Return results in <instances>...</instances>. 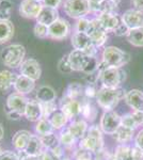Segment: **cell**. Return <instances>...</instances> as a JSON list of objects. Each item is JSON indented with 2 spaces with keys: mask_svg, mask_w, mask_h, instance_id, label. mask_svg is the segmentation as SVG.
I'll return each instance as SVG.
<instances>
[{
  "mask_svg": "<svg viewBox=\"0 0 143 160\" xmlns=\"http://www.w3.org/2000/svg\"><path fill=\"white\" fill-rule=\"evenodd\" d=\"M60 143L64 146H72L74 145L75 141L77 140L74 136L69 132V130H65V131H62L61 132V136H60Z\"/></svg>",
  "mask_w": 143,
  "mask_h": 160,
  "instance_id": "cell-38",
  "label": "cell"
},
{
  "mask_svg": "<svg viewBox=\"0 0 143 160\" xmlns=\"http://www.w3.org/2000/svg\"><path fill=\"white\" fill-rule=\"evenodd\" d=\"M115 160H143V151L138 148H129V146H119L116 148Z\"/></svg>",
  "mask_w": 143,
  "mask_h": 160,
  "instance_id": "cell-16",
  "label": "cell"
},
{
  "mask_svg": "<svg viewBox=\"0 0 143 160\" xmlns=\"http://www.w3.org/2000/svg\"><path fill=\"white\" fill-rule=\"evenodd\" d=\"M113 136L116 141L121 142V143H125V142L129 141L132 138V136H134V129L121 125L118 128V130L113 133Z\"/></svg>",
  "mask_w": 143,
  "mask_h": 160,
  "instance_id": "cell-31",
  "label": "cell"
},
{
  "mask_svg": "<svg viewBox=\"0 0 143 160\" xmlns=\"http://www.w3.org/2000/svg\"><path fill=\"white\" fill-rule=\"evenodd\" d=\"M35 88V81L31 78L24 76V75H19L17 77V80L14 84V89L16 90L17 93L19 94H29L34 90Z\"/></svg>",
  "mask_w": 143,
  "mask_h": 160,
  "instance_id": "cell-22",
  "label": "cell"
},
{
  "mask_svg": "<svg viewBox=\"0 0 143 160\" xmlns=\"http://www.w3.org/2000/svg\"><path fill=\"white\" fill-rule=\"evenodd\" d=\"M90 1H95V2H101V1H104V0H90Z\"/></svg>",
  "mask_w": 143,
  "mask_h": 160,
  "instance_id": "cell-56",
  "label": "cell"
},
{
  "mask_svg": "<svg viewBox=\"0 0 143 160\" xmlns=\"http://www.w3.org/2000/svg\"><path fill=\"white\" fill-rule=\"evenodd\" d=\"M34 34L38 38H46L48 37V26L40 24V22H36V25L34 26Z\"/></svg>",
  "mask_w": 143,
  "mask_h": 160,
  "instance_id": "cell-42",
  "label": "cell"
},
{
  "mask_svg": "<svg viewBox=\"0 0 143 160\" xmlns=\"http://www.w3.org/2000/svg\"><path fill=\"white\" fill-rule=\"evenodd\" d=\"M41 140H42L44 148L46 149H49V151H53V149L60 146V140L57 138V136L54 133L42 136L41 137Z\"/></svg>",
  "mask_w": 143,
  "mask_h": 160,
  "instance_id": "cell-33",
  "label": "cell"
},
{
  "mask_svg": "<svg viewBox=\"0 0 143 160\" xmlns=\"http://www.w3.org/2000/svg\"><path fill=\"white\" fill-rule=\"evenodd\" d=\"M72 45L75 49L84 51L89 57H95L96 47L93 45L92 41L87 33L84 32H75L72 37Z\"/></svg>",
  "mask_w": 143,
  "mask_h": 160,
  "instance_id": "cell-7",
  "label": "cell"
},
{
  "mask_svg": "<svg viewBox=\"0 0 143 160\" xmlns=\"http://www.w3.org/2000/svg\"><path fill=\"white\" fill-rule=\"evenodd\" d=\"M58 69L61 74H71L73 72V68L71 66V63H69V56H64L60 59L59 63H58Z\"/></svg>",
  "mask_w": 143,
  "mask_h": 160,
  "instance_id": "cell-36",
  "label": "cell"
},
{
  "mask_svg": "<svg viewBox=\"0 0 143 160\" xmlns=\"http://www.w3.org/2000/svg\"><path fill=\"white\" fill-rule=\"evenodd\" d=\"M20 75L31 78L35 81V80L40 79L41 74H42V69H41V65L35 59H27L22 63L19 66Z\"/></svg>",
  "mask_w": 143,
  "mask_h": 160,
  "instance_id": "cell-11",
  "label": "cell"
},
{
  "mask_svg": "<svg viewBox=\"0 0 143 160\" xmlns=\"http://www.w3.org/2000/svg\"><path fill=\"white\" fill-rule=\"evenodd\" d=\"M89 58L90 57L88 56L84 51L78 50V49L72 50L69 55V63H71L73 71H77V72L84 71Z\"/></svg>",
  "mask_w": 143,
  "mask_h": 160,
  "instance_id": "cell-17",
  "label": "cell"
},
{
  "mask_svg": "<svg viewBox=\"0 0 143 160\" xmlns=\"http://www.w3.org/2000/svg\"><path fill=\"white\" fill-rule=\"evenodd\" d=\"M131 115L138 126L143 124V111H135L134 113H131Z\"/></svg>",
  "mask_w": 143,
  "mask_h": 160,
  "instance_id": "cell-49",
  "label": "cell"
},
{
  "mask_svg": "<svg viewBox=\"0 0 143 160\" xmlns=\"http://www.w3.org/2000/svg\"><path fill=\"white\" fill-rule=\"evenodd\" d=\"M91 22H92V26H91L90 31L88 32V35L90 37L93 45H94L96 48L101 47V46H104L105 43L107 42V38H108L107 31L101 27L96 18L92 19Z\"/></svg>",
  "mask_w": 143,
  "mask_h": 160,
  "instance_id": "cell-9",
  "label": "cell"
},
{
  "mask_svg": "<svg viewBox=\"0 0 143 160\" xmlns=\"http://www.w3.org/2000/svg\"><path fill=\"white\" fill-rule=\"evenodd\" d=\"M25 117L30 122H38L43 118L42 105L38 100H29L25 111Z\"/></svg>",
  "mask_w": 143,
  "mask_h": 160,
  "instance_id": "cell-19",
  "label": "cell"
},
{
  "mask_svg": "<svg viewBox=\"0 0 143 160\" xmlns=\"http://www.w3.org/2000/svg\"><path fill=\"white\" fill-rule=\"evenodd\" d=\"M76 160H93L91 152L85 151L84 148H80L76 155Z\"/></svg>",
  "mask_w": 143,
  "mask_h": 160,
  "instance_id": "cell-46",
  "label": "cell"
},
{
  "mask_svg": "<svg viewBox=\"0 0 143 160\" xmlns=\"http://www.w3.org/2000/svg\"><path fill=\"white\" fill-rule=\"evenodd\" d=\"M88 129H89V128H88V124L82 120L74 121L73 123H71L69 128H67V130H69L76 139L84 138V135L87 133Z\"/></svg>",
  "mask_w": 143,
  "mask_h": 160,
  "instance_id": "cell-28",
  "label": "cell"
},
{
  "mask_svg": "<svg viewBox=\"0 0 143 160\" xmlns=\"http://www.w3.org/2000/svg\"><path fill=\"white\" fill-rule=\"evenodd\" d=\"M3 135H4V130H3V127H2L1 123H0V141L3 138Z\"/></svg>",
  "mask_w": 143,
  "mask_h": 160,
  "instance_id": "cell-55",
  "label": "cell"
},
{
  "mask_svg": "<svg viewBox=\"0 0 143 160\" xmlns=\"http://www.w3.org/2000/svg\"><path fill=\"white\" fill-rule=\"evenodd\" d=\"M57 98V93L50 86H42L36 91V100L43 102H53Z\"/></svg>",
  "mask_w": 143,
  "mask_h": 160,
  "instance_id": "cell-25",
  "label": "cell"
},
{
  "mask_svg": "<svg viewBox=\"0 0 143 160\" xmlns=\"http://www.w3.org/2000/svg\"><path fill=\"white\" fill-rule=\"evenodd\" d=\"M98 79L100 80L103 87L119 88L120 83L125 79V73L120 71V68H109L103 61L98 66Z\"/></svg>",
  "mask_w": 143,
  "mask_h": 160,
  "instance_id": "cell-2",
  "label": "cell"
},
{
  "mask_svg": "<svg viewBox=\"0 0 143 160\" xmlns=\"http://www.w3.org/2000/svg\"><path fill=\"white\" fill-rule=\"evenodd\" d=\"M26 56V49L20 44H12L1 51V60L6 66L17 68L22 65Z\"/></svg>",
  "mask_w": 143,
  "mask_h": 160,
  "instance_id": "cell-3",
  "label": "cell"
},
{
  "mask_svg": "<svg viewBox=\"0 0 143 160\" xmlns=\"http://www.w3.org/2000/svg\"><path fill=\"white\" fill-rule=\"evenodd\" d=\"M125 97L123 90L120 88H106L103 87L97 91L96 100L97 104L106 111L112 110L119 102Z\"/></svg>",
  "mask_w": 143,
  "mask_h": 160,
  "instance_id": "cell-1",
  "label": "cell"
},
{
  "mask_svg": "<svg viewBox=\"0 0 143 160\" xmlns=\"http://www.w3.org/2000/svg\"><path fill=\"white\" fill-rule=\"evenodd\" d=\"M49 122L51 123L54 129H61L62 127L66 125L67 121H69V118L64 114V112L61 109L60 110H56L50 117L48 118Z\"/></svg>",
  "mask_w": 143,
  "mask_h": 160,
  "instance_id": "cell-29",
  "label": "cell"
},
{
  "mask_svg": "<svg viewBox=\"0 0 143 160\" xmlns=\"http://www.w3.org/2000/svg\"><path fill=\"white\" fill-rule=\"evenodd\" d=\"M121 125L126 126V127H128V128H131V129H134V130L138 127L136 121L134 120L131 114H126V115H124V117H122Z\"/></svg>",
  "mask_w": 143,
  "mask_h": 160,
  "instance_id": "cell-43",
  "label": "cell"
},
{
  "mask_svg": "<svg viewBox=\"0 0 143 160\" xmlns=\"http://www.w3.org/2000/svg\"><path fill=\"white\" fill-rule=\"evenodd\" d=\"M101 148H103V138H101L100 128L96 125L91 126L84 137L81 139L80 148L93 152V153H97V152H100Z\"/></svg>",
  "mask_w": 143,
  "mask_h": 160,
  "instance_id": "cell-5",
  "label": "cell"
},
{
  "mask_svg": "<svg viewBox=\"0 0 143 160\" xmlns=\"http://www.w3.org/2000/svg\"><path fill=\"white\" fill-rule=\"evenodd\" d=\"M43 6L44 7H48L51 9H56L58 10V8L61 6L62 0H43Z\"/></svg>",
  "mask_w": 143,
  "mask_h": 160,
  "instance_id": "cell-48",
  "label": "cell"
},
{
  "mask_svg": "<svg viewBox=\"0 0 143 160\" xmlns=\"http://www.w3.org/2000/svg\"><path fill=\"white\" fill-rule=\"evenodd\" d=\"M17 77L16 74H13L10 71L0 72V92H6L12 86L14 87Z\"/></svg>",
  "mask_w": 143,
  "mask_h": 160,
  "instance_id": "cell-26",
  "label": "cell"
},
{
  "mask_svg": "<svg viewBox=\"0 0 143 160\" xmlns=\"http://www.w3.org/2000/svg\"><path fill=\"white\" fill-rule=\"evenodd\" d=\"M129 32V29L127 28V26L124 24L123 22H120V25L116 27V29L113 31V33L118 37H124V35H127Z\"/></svg>",
  "mask_w": 143,
  "mask_h": 160,
  "instance_id": "cell-44",
  "label": "cell"
},
{
  "mask_svg": "<svg viewBox=\"0 0 143 160\" xmlns=\"http://www.w3.org/2000/svg\"><path fill=\"white\" fill-rule=\"evenodd\" d=\"M13 3L10 0H0V20H10Z\"/></svg>",
  "mask_w": 143,
  "mask_h": 160,
  "instance_id": "cell-34",
  "label": "cell"
},
{
  "mask_svg": "<svg viewBox=\"0 0 143 160\" xmlns=\"http://www.w3.org/2000/svg\"><path fill=\"white\" fill-rule=\"evenodd\" d=\"M22 160H41V156H26Z\"/></svg>",
  "mask_w": 143,
  "mask_h": 160,
  "instance_id": "cell-54",
  "label": "cell"
},
{
  "mask_svg": "<svg viewBox=\"0 0 143 160\" xmlns=\"http://www.w3.org/2000/svg\"><path fill=\"white\" fill-rule=\"evenodd\" d=\"M84 93H85V95H87V96L92 97V96H96L97 91L95 90V88H94V86H93L92 83H89V84H88V87L85 88Z\"/></svg>",
  "mask_w": 143,
  "mask_h": 160,
  "instance_id": "cell-50",
  "label": "cell"
},
{
  "mask_svg": "<svg viewBox=\"0 0 143 160\" xmlns=\"http://www.w3.org/2000/svg\"><path fill=\"white\" fill-rule=\"evenodd\" d=\"M43 148L44 145L42 143V140H41V137L32 135L24 153L27 156H41L43 154Z\"/></svg>",
  "mask_w": 143,
  "mask_h": 160,
  "instance_id": "cell-24",
  "label": "cell"
},
{
  "mask_svg": "<svg viewBox=\"0 0 143 160\" xmlns=\"http://www.w3.org/2000/svg\"><path fill=\"white\" fill-rule=\"evenodd\" d=\"M130 3L134 10L143 12V0H130Z\"/></svg>",
  "mask_w": 143,
  "mask_h": 160,
  "instance_id": "cell-51",
  "label": "cell"
},
{
  "mask_svg": "<svg viewBox=\"0 0 143 160\" xmlns=\"http://www.w3.org/2000/svg\"><path fill=\"white\" fill-rule=\"evenodd\" d=\"M28 100L23 94L19 93H13V94L9 95L7 98V107L9 110L18 112L19 114L25 115V111L28 105Z\"/></svg>",
  "mask_w": 143,
  "mask_h": 160,
  "instance_id": "cell-14",
  "label": "cell"
},
{
  "mask_svg": "<svg viewBox=\"0 0 143 160\" xmlns=\"http://www.w3.org/2000/svg\"><path fill=\"white\" fill-rule=\"evenodd\" d=\"M122 118L113 110L106 111L100 118V128L105 133L113 135L121 126Z\"/></svg>",
  "mask_w": 143,
  "mask_h": 160,
  "instance_id": "cell-8",
  "label": "cell"
},
{
  "mask_svg": "<svg viewBox=\"0 0 143 160\" xmlns=\"http://www.w3.org/2000/svg\"><path fill=\"white\" fill-rule=\"evenodd\" d=\"M63 9L65 14L72 18H84L90 12L89 0H65Z\"/></svg>",
  "mask_w": 143,
  "mask_h": 160,
  "instance_id": "cell-6",
  "label": "cell"
},
{
  "mask_svg": "<svg viewBox=\"0 0 143 160\" xmlns=\"http://www.w3.org/2000/svg\"><path fill=\"white\" fill-rule=\"evenodd\" d=\"M32 137V133L28 130H18L15 132V135L12 138V144L15 149L19 152H24L27 148V144L29 142L30 138Z\"/></svg>",
  "mask_w": 143,
  "mask_h": 160,
  "instance_id": "cell-23",
  "label": "cell"
},
{
  "mask_svg": "<svg viewBox=\"0 0 143 160\" xmlns=\"http://www.w3.org/2000/svg\"><path fill=\"white\" fill-rule=\"evenodd\" d=\"M43 8V4L40 1L35 0H23L19 7V13L25 18H38L41 10Z\"/></svg>",
  "mask_w": 143,
  "mask_h": 160,
  "instance_id": "cell-12",
  "label": "cell"
},
{
  "mask_svg": "<svg viewBox=\"0 0 143 160\" xmlns=\"http://www.w3.org/2000/svg\"><path fill=\"white\" fill-rule=\"evenodd\" d=\"M41 160H61V157L56 155L53 151L47 149L46 152H43V154L41 155Z\"/></svg>",
  "mask_w": 143,
  "mask_h": 160,
  "instance_id": "cell-47",
  "label": "cell"
},
{
  "mask_svg": "<svg viewBox=\"0 0 143 160\" xmlns=\"http://www.w3.org/2000/svg\"><path fill=\"white\" fill-rule=\"evenodd\" d=\"M122 22H124L129 30L138 29L143 27V12L137 10H128L122 15Z\"/></svg>",
  "mask_w": 143,
  "mask_h": 160,
  "instance_id": "cell-15",
  "label": "cell"
},
{
  "mask_svg": "<svg viewBox=\"0 0 143 160\" xmlns=\"http://www.w3.org/2000/svg\"><path fill=\"white\" fill-rule=\"evenodd\" d=\"M54 128L53 127L51 123L49 122L48 118H42L38 122V124L35 125V131L38 135L42 136H46V135H50V133H54Z\"/></svg>",
  "mask_w": 143,
  "mask_h": 160,
  "instance_id": "cell-32",
  "label": "cell"
},
{
  "mask_svg": "<svg viewBox=\"0 0 143 160\" xmlns=\"http://www.w3.org/2000/svg\"><path fill=\"white\" fill-rule=\"evenodd\" d=\"M2 152H3V151H2V148H1V146H0V155H1V154H2Z\"/></svg>",
  "mask_w": 143,
  "mask_h": 160,
  "instance_id": "cell-58",
  "label": "cell"
},
{
  "mask_svg": "<svg viewBox=\"0 0 143 160\" xmlns=\"http://www.w3.org/2000/svg\"><path fill=\"white\" fill-rule=\"evenodd\" d=\"M113 1H114V2H116V3H119V2L121 1V0H113Z\"/></svg>",
  "mask_w": 143,
  "mask_h": 160,
  "instance_id": "cell-57",
  "label": "cell"
},
{
  "mask_svg": "<svg viewBox=\"0 0 143 160\" xmlns=\"http://www.w3.org/2000/svg\"><path fill=\"white\" fill-rule=\"evenodd\" d=\"M118 8V3L113 0H104L100 3V13H115V9Z\"/></svg>",
  "mask_w": 143,
  "mask_h": 160,
  "instance_id": "cell-35",
  "label": "cell"
},
{
  "mask_svg": "<svg viewBox=\"0 0 143 160\" xmlns=\"http://www.w3.org/2000/svg\"><path fill=\"white\" fill-rule=\"evenodd\" d=\"M42 105V109H43V118H48L51 114L57 110V105L54 104V102H43Z\"/></svg>",
  "mask_w": 143,
  "mask_h": 160,
  "instance_id": "cell-41",
  "label": "cell"
},
{
  "mask_svg": "<svg viewBox=\"0 0 143 160\" xmlns=\"http://www.w3.org/2000/svg\"><path fill=\"white\" fill-rule=\"evenodd\" d=\"M81 94H82V87L80 86L79 83H76V82H75V83H72L71 86L69 87L65 95L69 97H71V98L76 99L77 97H79Z\"/></svg>",
  "mask_w": 143,
  "mask_h": 160,
  "instance_id": "cell-39",
  "label": "cell"
},
{
  "mask_svg": "<svg viewBox=\"0 0 143 160\" xmlns=\"http://www.w3.org/2000/svg\"><path fill=\"white\" fill-rule=\"evenodd\" d=\"M98 66H100V63H98L97 59H96L95 57H90L82 72L87 75H91L94 73V72L98 71Z\"/></svg>",
  "mask_w": 143,
  "mask_h": 160,
  "instance_id": "cell-37",
  "label": "cell"
},
{
  "mask_svg": "<svg viewBox=\"0 0 143 160\" xmlns=\"http://www.w3.org/2000/svg\"><path fill=\"white\" fill-rule=\"evenodd\" d=\"M91 26H92V22L87 18H79L76 24V31L77 32H84L87 33L90 31L91 29Z\"/></svg>",
  "mask_w": 143,
  "mask_h": 160,
  "instance_id": "cell-40",
  "label": "cell"
},
{
  "mask_svg": "<svg viewBox=\"0 0 143 160\" xmlns=\"http://www.w3.org/2000/svg\"><path fill=\"white\" fill-rule=\"evenodd\" d=\"M127 40L135 47H143V27L129 30Z\"/></svg>",
  "mask_w": 143,
  "mask_h": 160,
  "instance_id": "cell-30",
  "label": "cell"
},
{
  "mask_svg": "<svg viewBox=\"0 0 143 160\" xmlns=\"http://www.w3.org/2000/svg\"><path fill=\"white\" fill-rule=\"evenodd\" d=\"M35 1H40L41 2V1H43V0H35Z\"/></svg>",
  "mask_w": 143,
  "mask_h": 160,
  "instance_id": "cell-59",
  "label": "cell"
},
{
  "mask_svg": "<svg viewBox=\"0 0 143 160\" xmlns=\"http://www.w3.org/2000/svg\"><path fill=\"white\" fill-rule=\"evenodd\" d=\"M96 19L107 32L108 31H112L113 32L116 29V27L120 25V22H121L119 16L115 13H100L96 17Z\"/></svg>",
  "mask_w": 143,
  "mask_h": 160,
  "instance_id": "cell-18",
  "label": "cell"
},
{
  "mask_svg": "<svg viewBox=\"0 0 143 160\" xmlns=\"http://www.w3.org/2000/svg\"><path fill=\"white\" fill-rule=\"evenodd\" d=\"M0 160H20L18 155L11 151H4L0 155Z\"/></svg>",
  "mask_w": 143,
  "mask_h": 160,
  "instance_id": "cell-45",
  "label": "cell"
},
{
  "mask_svg": "<svg viewBox=\"0 0 143 160\" xmlns=\"http://www.w3.org/2000/svg\"><path fill=\"white\" fill-rule=\"evenodd\" d=\"M59 19V12L56 9H51L48 7H44L41 10L40 14H38L36 22H40V24L46 25V26H50L51 24H54L56 20Z\"/></svg>",
  "mask_w": 143,
  "mask_h": 160,
  "instance_id": "cell-21",
  "label": "cell"
},
{
  "mask_svg": "<svg viewBox=\"0 0 143 160\" xmlns=\"http://www.w3.org/2000/svg\"><path fill=\"white\" fill-rule=\"evenodd\" d=\"M136 145L138 148H140L141 151H143V130H141L139 133H138V136L136 138Z\"/></svg>",
  "mask_w": 143,
  "mask_h": 160,
  "instance_id": "cell-52",
  "label": "cell"
},
{
  "mask_svg": "<svg viewBox=\"0 0 143 160\" xmlns=\"http://www.w3.org/2000/svg\"><path fill=\"white\" fill-rule=\"evenodd\" d=\"M125 102L135 111H143V92L140 90H130L125 94Z\"/></svg>",
  "mask_w": 143,
  "mask_h": 160,
  "instance_id": "cell-20",
  "label": "cell"
},
{
  "mask_svg": "<svg viewBox=\"0 0 143 160\" xmlns=\"http://www.w3.org/2000/svg\"><path fill=\"white\" fill-rule=\"evenodd\" d=\"M69 24L63 18H59L48 27V38L54 40H63L69 35Z\"/></svg>",
  "mask_w": 143,
  "mask_h": 160,
  "instance_id": "cell-10",
  "label": "cell"
},
{
  "mask_svg": "<svg viewBox=\"0 0 143 160\" xmlns=\"http://www.w3.org/2000/svg\"><path fill=\"white\" fill-rule=\"evenodd\" d=\"M7 115L10 120H14V121H18L20 118V117H22V114H19L18 112H15V111H11V110L8 111Z\"/></svg>",
  "mask_w": 143,
  "mask_h": 160,
  "instance_id": "cell-53",
  "label": "cell"
},
{
  "mask_svg": "<svg viewBox=\"0 0 143 160\" xmlns=\"http://www.w3.org/2000/svg\"><path fill=\"white\" fill-rule=\"evenodd\" d=\"M103 61L109 68H120L128 63L129 55L125 51H122L120 48L114 46L106 47L103 51Z\"/></svg>",
  "mask_w": 143,
  "mask_h": 160,
  "instance_id": "cell-4",
  "label": "cell"
},
{
  "mask_svg": "<svg viewBox=\"0 0 143 160\" xmlns=\"http://www.w3.org/2000/svg\"><path fill=\"white\" fill-rule=\"evenodd\" d=\"M112 160H115V159H112Z\"/></svg>",
  "mask_w": 143,
  "mask_h": 160,
  "instance_id": "cell-60",
  "label": "cell"
},
{
  "mask_svg": "<svg viewBox=\"0 0 143 160\" xmlns=\"http://www.w3.org/2000/svg\"><path fill=\"white\" fill-rule=\"evenodd\" d=\"M14 35V26L10 20H0V44L9 42Z\"/></svg>",
  "mask_w": 143,
  "mask_h": 160,
  "instance_id": "cell-27",
  "label": "cell"
},
{
  "mask_svg": "<svg viewBox=\"0 0 143 160\" xmlns=\"http://www.w3.org/2000/svg\"><path fill=\"white\" fill-rule=\"evenodd\" d=\"M61 110L69 118H73L82 113V105L77 99L71 98L65 95L61 100Z\"/></svg>",
  "mask_w": 143,
  "mask_h": 160,
  "instance_id": "cell-13",
  "label": "cell"
}]
</instances>
